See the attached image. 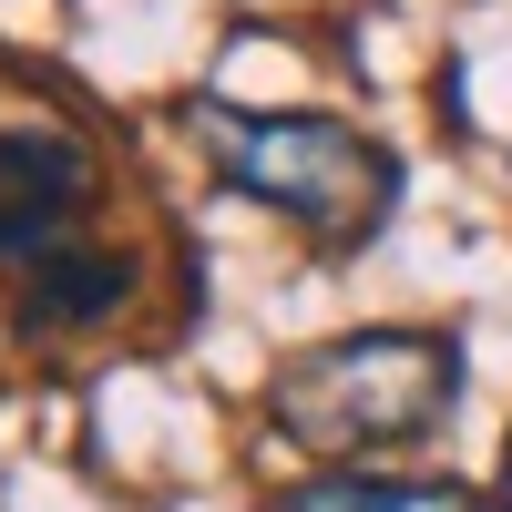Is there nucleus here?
<instances>
[{
    "instance_id": "nucleus-3",
    "label": "nucleus",
    "mask_w": 512,
    "mask_h": 512,
    "mask_svg": "<svg viewBox=\"0 0 512 512\" xmlns=\"http://www.w3.org/2000/svg\"><path fill=\"white\" fill-rule=\"evenodd\" d=\"M82 195H93V144L62 113H0V267L62 256Z\"/></svg>"
},
{
    "instance_id": "nucleus-6",
    "label": "nucleus",
    "mask_w": 512,
    "mask_h": 512,
    "mask_svg": "<svg viewBox=\"0 0 512 512\" xmlns=\"http://www.w3.org/2000/svg\"><path fill=\"white\" fill-rule=\"evenodd\" d=\"M502 512H512V441H502Z\"/></svg>"
},
{
    "instance_id": "nucleus-5",
    "label": "nucleus",
    "mask_w": 512,
    "mask_h": 512,
    "mask_svg": "<svg viewBox=\"0 0 512 512\" xmlns=\"http://www.w3.org/2000/svg\"><path fill=\"white\" fill-rule=\"evenodd\" d=\"M287 512H482L461 482H379V472H308L287 482Z\"/></svg>"
},
{
    "instance_id": "nucleus-2",
    "label": "nucleus",
    "mask_w": 512,
    "mask_h": 512,
    "mask_svg": "<svg viewBox=\"0 0 512 512\" xmlns=\"http://www.w3.org/2000/svg\"><path fill=\"white\" fill-rule=\"evenodd\" d=\"M195 144L216 154V175L256 205H277L297 236L318 246H369L400 205V164L369 134L328 113H236V103H195Z\"/></svg>"
},
{
    "instance_id": "nucleus-4",
    "label": "nucleus",
    "mask_w": 512,
    "mask_h": 512,
    "mask_svg": "<svg viewBox=\"0 0 512 512\" xmlns=\"http://www.w3.org/2000/svg\"><path fill=\"white\" fill-rule=\"evenodd\" d=\"M123 287H134V267H123L113 246H62V256H41L31 287H21V328H82V318H113Z\"/></svg>"
},
{
    "instance_id": "nucleus-1",
    "label": "nucleus",
    "mask_w": 512,
    "mask_h": 512,
    "mask_svg": "<svg viewBox=\"0 0 512 512\" xmlns=\"http://www.w3.org/2000/svg\"><path fill=\"white\" fill-rule=\"evenodd\" d=\"M451 400H461V338H431V328H359V338H328V349H297L267 379L277 431L338 461L431 441Z\"/></svg>"
}]
</instances>
